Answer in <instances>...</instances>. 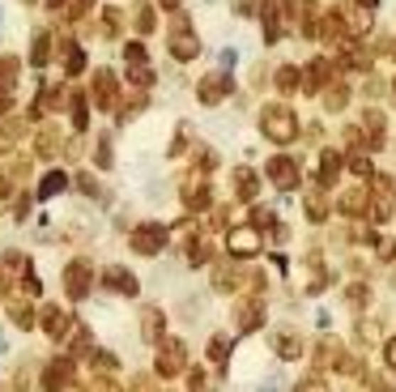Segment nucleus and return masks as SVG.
Listing matches in <instances>:
<instances>
[{"mask_svg": "<svg viewBox=\"0 0 396 392\" xmlns=\"http://www.w3.org/2000/svg\"><path fill=\"white\" fill-rule=\"evenodd\" d=\"M260 132H264L273 145H290V141L299 137V120H294V111H290L286 102H269V107L260 111Z\"/></svg>", "mask_w": 396, "mask_h": 392, "instance_id": "1", "label": "nucleus"}, {"mask_svg": "<svg viewBox=\"0 0 396 392\" xmlns=\"http://www.w3.org/2000/svg\"><path fill=\"white\" fill-rule=\"evenodd\" d=\"M196 51H200V38L192 34V21L183 13H175V21H171V55L175 60H196Z\"/></svg>", "mask_w": 396, "mask_h": 392, "instance_id": "2", "label": "nucleus"}, {"mask_svg": "<svg viewBox=\"0 0 396 392\" xmlns=\"http://www.w3.org/2000/svg\"><path fill=\"white\" fill-rule=\"evenodd\" d=\"M183 367H188V346L183 341H162L158 346V376L175 380V376H183Z\"/></svg>", "mask_w": 396, "mask_h": 392, "instance_id": "3", "label": "nucleus"}, {"mask_svg": "<svg viewBox=\"0 0 396 392\" xmlns=\"http://www.w3.org/2000/svg\"><path fill=\"white\" fill-rule=\"evenodd\" d=\"M162 248H166V226L145 222V226L132 231V252H137V256H158Z\"/></svg>", "mask_w": 396, "mask_h": 392, "instance_id": "4", "label": "nucleus"}, {"mask_svg": "<svg viewBox=\"0 0 396 392\" xmlns=\"http://www.w3.org/2000/svg\"><path fill=\"white\" fill-rule=\"evenodd\" d=\"M226 94H230V77H226V73H209V77H200V85H196V98H200L205 107H218Z\"/></svg>", "mask_w": 396, "mask_h": 392, "instance_id": "5", "label": "nucleus"}, {"mask_svg": "<svg viewBox=\"0 0 396 392\" xmlns=\"http://www.w3.org/2000/svg\"><path fill=\"white\" fill-rule=\"evenodd\" d=\"M264 171H269V179H273L282 192H290V188L299 184V162H294V158H286V154L269 158V166H264Z\"/></svg>", "mask_w": 396, "mask_h": 392, "instance_id": "6", "label": "nucleus"}, {"mask_svg": "<svg viewBox=\"0 0 396 392\" xmlns=\"http://www.w3.org/2000/svg\"><path fill=\"white\" fill-rule=\"evenodd\" d=\"M226 248H230V256H256L260 252V231L256 226H235L226 235Z\"/></svg>", "mask_w": 396, "mask_h": 392, "instance_id": "7", "label": "nucleus"}, {"mask_svg": "<svg viewBox=\"0 0 396 392\" xmlns=\"http://www.w3.org/2000/svg\"><path fill=\"white\" fill-rule=\"evenodd\" d=\"M260 324H264V303L260 299H247V303L235 307V329L239 333H256Z\"/></svg>", "mask_w": 396, "mask_h": 392, "instance_id": "8", "label": "nucleus"}, {"mask_svg": "<svg viewBox=\"0 0 396 392\" xmlns=\"http://www.w3.org/2000/svg\"><path fill=\"white\" fill-rule=\"evenodd\" d=\"M115 98H119V81H115V73L98 68V73H94V102L107 111V107H115Z\"/></svg>", "mask_w": 396, "mask_h": 392, "instance_id": "9", "label": "nucleus"}, {"mask_svg": "<svg viewBox=\"0 0 396 392\" xmlns=\"http://www.w3.org/2000/svg\"><path fill=\"white\" fill-rule=\"evenodd\" d=\"M64 290H68L73 299H85V295H90V265H85V260H73V265L64 269Z\"/></svg>", "mask_w": 396, "mask_h": 392, "instance_id": "10", "label": "nucleus"}, {"mask_svg": "<svg viewBox=\"0 0 396 392\" xmlns=\"http://www.w3.org/2000/svg\"><path fill=\"white\" fill-rule=\"evenodd\" d=\"M102 286L111 290V295H124V299H132L141 286H137V277L128 273V269H119V265H111L107 273H102Z\"/></svg>", "mask_w": 396, "mask_h": 392, "instance_id": "11", "label": "nucleus"}, {"mask_svg": "<svg viewBox=\"0 0 396 392\" xmlns=\"http://www.w3.org/2000/svg\"><path fill=\"white\" fill-rule=\"evenodd\" d=\"M38 324H43V333H47L51 341H60V337L68 333V312H64V307H43V312H38Z\"/></svg>", "mask_w": 396, "mask_h": 392, "instance_id": "12", "label": "nucleus"}, {"mask_svg": "<svg viewBox=\"0 0 396 392\" xmlns=\"http://www.w3.org/2000/svg\"><path fill=\"white\" fill-rule=\"evenodd\" d=\"M328 77H333V64L320 55V60H311L307 64V73H303V90H311V94H320L324 85H328Z\"/></svg>", "mask_w": 396, "mask_h": 392, "instance_id": "13", "label": "nucleus"}, {"mask_svg": "<svg viewBox=\"0 0 396 392\" xmlns=\"http://www.w3.org/2000/svg\"><path fill=\"white\" fill-rule=\"evenodd\" d=\"M363 124H367V149H384V115L371 107L363 111Z\"/></svg>", "mask_w": 396, "mask_h": 392, "instance_id": "14", "label": "nucleus"}, {"mask_svg": "<svg viewBox=\"0 0 396 392\" xmlns=\"http://www.w3.org/2000/svg\"><path fill=\"white\" fill-rule=\"evenodd\" d=\"M371 209V196H367V188H350L346 196H341V213H350V218H363Z\"/></svg>", "mask_w": 396, "mask_h": 392, "instance_id": "15", "label": "nucleus"}, {"mask_svg": "<svg viewBox=\"0 0 396 392\" xmlns=\"http://www.w3.org/2000/svg\"><path fill=\"white\" fill-rule=\"evenodd\" d=\"M337 175H341V154H337V149H324V154H320V188L337 184Z\"/></svg>", "mask_w": 396, "mask_h": 392, "instance_id": "16", "label": "nucleus"}, {"mask_svg": "<svg viewBox=\"0 0 396 392\" xmlns=\"http://www.w3.org/2000/svg\"><path fill=\"white\" fill-rule=\"evenodd\" d=\"M273 354H277V359H299V354H303L299 333H277V337H273Z\"/></svg>", "mask_w": 396, "mask_h": 392, "instance_id": "17", "label": "nucleus"}, {"mask_svg": "<svg viewBox=\"0 0 396 392\" xmlns=\"http://www.w3.org/2000/svg\"><path fill=\"white\" fill-rule=\"evenodd\" d=\"M141 337H145V341H158V337H162V312H158V307H145V312H141Z\"/></svg>", "mask_w": 396, "mask_h": 392, "instance_id": "18", "label": "nucleus"}, {"mask_svg": "<svg viewBox=\"0 0 396 392\" xmlns=\"http://www.w3.org/2000/svg\"><path fill=\"white\" fill-rule=\"evenodd\" d=\"M235 192H239L243 201H252V196L260 192V179H256V175H252L247 166H239V171H235Z\"/></svg>", "mask_w": 396, "mask_h": 392, "instance_id": "19", "label": "nucleus"}, {"mask_svg": "<svg viewBox=\"0 0 396 392\" xmlns=\"http://www.w3.org/2000/svg\"><path fill=\"white\" fill-rule=\"evenodd\" d=\"M17 85V60L13 55H0V98H9Z\"/></svg>", "mask_w": 396, "mask_h": 392, "instance_id": "20", "label": "nucleus"}, {"mask_svg": "<svg viewBox=\"0 0 396 392\" xmlns=\"http://www.w3.org/2000/svg\"><path fill=\"white\" fill-rule=\"evenodd\" d=\"M299 85H303V73H299L294 64H282V68H277V90H282V94H294Z\"/></svg>", "mask_w": 396, "mask_h": 392, "instance_id": "21", "label": "nucleus"}, {"mask_svg": "<svg viewBox=\"0 0 396 392\" xmlns=\"http://www.w3.org/2000/svg\"><path fill=\"white\" fill-rule=\"evenodd\" d=\"M320 94H324V107H328V111H341V107L350 102V90H346L341 81H333V85H324Z\"/></svg>", "mask_w": 396, "mask_h": 392, "instance_id": "22", "label": "nucleus"}, {"mask_svg": "<svg viewBox=\"0 0 396 392\" xmlns=\"http://www.w3.org/2000/svg\"><path fill=\"white\" fill-rule=\"evenodd\" d=\"M307 218H311V222H324V218H328V196H324V188H316V192L307 196Z\"/></svg>", "mask_w": 396, "mask_h": 392, "instance_id": "23", "label": "nucleus"}, {"mask_svg": "<svg viewBox=\"0 0 396 392\" xmlns=\"http://www.w3.org/2000/svg\"><path fill=\"white\" fill-rule=\"evenodd\" d=\"M47 55H51V34H47V30H38V34H34V43H30V60H34V64H47Z\"/></svg>", "mask_w": 396, "mask_h": 392, "instance_id": "24", "label": "nucleus"}, {"mask_svg": "<svg viewBox=\"0 0 396 392\" xmlns=\"http://www.w3.org/2000/svg\"><path fill=\"white\" fill-rule=\"evenodd\" d=\"M64 184H68V179H64V175H60V171H55V175H47V179H43V184H38V201H47V196H55V192H60V188H64Z\"/></svg>", "mask_w": 396, "mask_h": 392, "instance_id": "25", "label": "nucleus"}, {"mask_svg": "<svg viewBox=\"0 0 396 392\" xmlns=\"http://www.w3.org/2000/svg\"><path fill=\"white\" fill-rule=\"evenodd\" d=\"M239 282H243V277H239V273H235V269H226V265H222V269H218V273H213V286H218V290H235V286H239Z\"/></svg>", "mask_w": 396, "mask_h": 392, "instance_id": "26", "label": "nucleus"}, {"mask_svg": "<svg viewBox=\"0 0 396 392\" xmlns=\"http://www.w3.org/2000/svg\"><path fill=\"white\" fill-rule=\"evenodd\" d=\"M209 359H213V363H226V359H230V337H213V341H209Z\"/></svg>", "mask_w": 396, "mask_h": 392, "instance_id": "27", "label": "nucleus"}, {"mask_svg": "<svg viewBox=\"0 0 396 392\" xmlns=\"http://www.w3.org/2000/svg\"><path fill=\"white\" fill-rule=\"evenodd\" d=\"M132 21H137L141 34H149V30H154V9H149V4H137V17H132Z\"/></svg>", "mask_w": 396, "mask_h": 392, "instance_id": "28", "label": "nucleus"}, {"mask_svg": "<svg viewBox=\"0 0 396 392\" xmlns=\"http://www.w3.org/2000/svg\"><path fill=\"white\" fill-rule=\"evenodd\" d=\"M346 299H350V307H367L371 290H367V286H350V290H346Z\"/></svg>", "mask_w": 396, "mask_h": 392, "instance_id": "29", "label": "nucleus"}, {"mask_svg": "<svg viewBox=\"0 0 396 392\" xmlns=\"http://www.w3.org/2000/svg\"><path fill=\"white\" fill-rule=\"evenodd\" d=\"M350 171H354L358 179H371V162H367L363 154H354V158H350Z\"/></svg>", "mask_w": 396, "mask_h": 392, "instance_id": "30", "label": "nucleus"}, {"mask_svg": "<svg viewBox=\"0 0 396 392\" xmlns=\"http://www.w3.org/2000/svg\"><path fill=\"white\" fill-rule=\"evenodd\" d=\"M294 392H328V384H324L320 376H311V380H303V384H299Z\"/></svg>", "mask_w": 396, "mask_h": 392, "instance_id": "31", "label": "nucleus"}, {"mask_svg": "<svg viewBox=\"0 0 396 392\" xmlns=\"http://www.w3.org/2000/svg\"><path fill=\"white\" fill-rule=\"evenodd\" d=\"M124 55H128L132 64H145V47H141V43H128V47H124Z\"/></svg>", "mask_w": 396, "mask_h": 392, "instance_id": "32", "label": "nucleus"}, {"mask_svg": "<svg viewBox=\"0 0 396 392\" xmlns=\"http://www.w3.org/2000/svg\"><path fill=\"white\" fill-rule=\"evenodd\" d=\"M375 248H380V256H384V260H392V256H396V243H392V239H380Z\"/></svg>", "mask_w": 396, "mask_h": 392, "instance_id": "33", "label": "nucleus"}, {"mask_svg": "<svg viewBox=\"0 0 396 392\" xmlns=\"http://www.w3.org/2000/svg\"><path fill=\"white\" fill-rule=\"evenodd\" d=\"M384 359H388V367H392V371H396V337H392V341H388V346H384Z\"/></svg>", "mask_w": 396, "mask_h": 392, "instance_id": "34", "label": "nucleus"}, {"mask_svg": "<svg viewBox=\"0 0 396 392\" xmlns=\"http://www.w3.org/2000/svg\"><path fill=\"white\" fill-rule=\"evenodd\" d=\"M94 392H119V384H111V380H98V384H94Z\"/></svg>", "mask_w": 396, "mask_h": 392, "instance_id": "35", "label": "nucleus"}, {"mask_svg": "<svg viewBox=\"0 0 396 392\" xmlns=\"http://www.w3.org/2000/svg\"><path fill=\"white\" fill-rule=\"evenodd\" d=\"M371 388H375V392H392L388 384H384V380H371Z\"/></svg>", "mask_w": 396, "mask_h": 392, "instance_id": "36", "label": "nucleus"}, {"mask_svg": "<svg viewBox=\"0 0 396 392\" xmlns=\"http://www.w3.org/2000/svg\"><path fill=\"white\" fill-rule=\"evenodd\" d=\"M158 4H162V9H179V0H158Z\"/></svg>", "mask_w": 396, "mask_h": 392, "instance_id": "37", "label": "nucleus"}, {"mask_svg": "<svg viewBox=\"0 0 396 392\" xmlns=\"http://www.w3.org/2000/svg\"><path fill=\"white\" fill-rule=\"evenodd\" d=\"M21 4H34V0H21Z\"/></svg>", "mask_w": 396, "mask_h": 392, "instance_id": "38", "label": "nucleus"}, {"mask_svg": "<svg viewBox=\"0 0 396 392\" xmlns=\"http://www.w3.org/2000/svg\"><path fill=\"white\" fill-rule=\"evenodd\" d=\"M392 90H396V85H392Z\"/></svg>", "mask_w": 396, "mask_h": 392, "instance_id": "39", "label": "nucleus"}]
</instances>
